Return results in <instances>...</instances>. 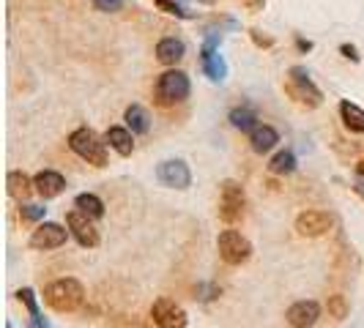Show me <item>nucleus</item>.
<instances>
[{
	"mask_svg": "<svg viewBox=\"0 0 364 328\" xmlns=\"http://www.w3.org/2000/svg\"><path fill=\"white\" fill-rule=\"evenodd\" d=\"M44 301L50 310L60 312V315L77 312L85 301V288L72 276H63V279H55L44 288Z\"/></svg>",
	"mask_w": 364,
	"mask_h": 328,
	"instance_id": "f257e3e1",
	"label": "nucleus"
},
{
	"mask_svg": "<svg viewBox=\"0 0 364 328\" xmlns=\"http://www.w3.org/2000/svg\"><path fill=\"white\" fill-rule=\"evenodd\" d=\"M69 148L93 167H107V143H102V137L88 126L74 129L69 134Z\"/></svg>",
	"mask_w": 364,
	"mask_h": 328,
	"instance_id": "f03ea898",
	"label": "nucleus"
},
{
	"mask_svg": "<svg viewBox=\"0 0 364 328\" xmlns=\"http://www.w3.org/2000/svg\"><path fill=\"white\" fill-rule=\"evenodd\" d=\"M189 91H192L189 77L181 69H167L164 74H159L154 85V99L162 107H173V104H181L183 99H189Z\"/></svg>",
	"mask_w": 364,
	"mask_h": 328,
	"instance_id": "7ed1b4c3",
	"label": "nucleus"
},
{
	"mask_svg": "<svg viewBox=\"0 0 364 328\" xmlns=\"http://www.w3.org/2000/svg\"><path fill=\"white\" fill-rule=\"evenodd\" d=\"M285 93L291 96L293 102H299L301 107L315 109L323 104V93L321 88L310 80V72L304 66H293L288 72V80H285Z\"/></svg>",
	"mask_w": 364,
	"mask_h": 328,
	"instance_id": "20e7f679",
	"label": "nucleus"
},
{
	"mask_svg": "<svg viewBox=\"0 0 364 328\" xmlns=\"http://www.w3.org/2000/svg\"><path fill=\"white\" fill-rule=\"evenodd\" d=\"M247 211V195H244V186L233 178L219 183V219L225 224H236L244 219Z\"/></svg>",
	"mask_w": 364,
	"mask_h": 328,
	"instance_id": "39448f33",
	"label": "nucleus"
},
{
	"mask_svg": "<svg viewBox=\"0 0 364 328\" xmlns=\"http://www.w3.org/2000/svg\"><path fill=\"white\" fill-rule=\"evenodd\" d=\"M219 41H222V33L208 31V33H205V41H203V47H200V66L211 82H225V80H228V63H225V58L219 55Z\"/></svg>",
	"mask_w": 364,
	"mask_h": 328,
	"instance_id": "423d86ee",
	"label": "nucleus"
},
{
	"mask_svg": "<svg viewBox=\"0 0 364 328\" xmlns=\"http://www.w3.org/2000/svg\"><path fill=\"white\" fill-rule=\"evenodd\" d=\"M219 257L228 263V266H241L252 257V244L241 236L238 230H222L217 241Z\"/></svg>",
	"mask_w": 364,
	"mask_h": 328,
	"instance_id": "0eeeda50",
	"label": "nucleus"
},
{
	"mask_svg": "<svg viewBox=\"0 0 364 328\" xmlns=\"http://www.w3.org/2000/svg\"><path fill=\"white\" fill-rule=\"evenodd\" d=\"M66 227H69V233L74 236V241H77L80 246H85V249L99 246V241H102L96 224H93V219L88 217V214H82L80 208L66 214Z\"/></svg>",
	"mask_w": 364,
	"mask_h": 328,
	"instance_id": "6e6552de",
	"label": "nucleus"
},
{
	"mask_svg": "<svg viewBox=\"0 0 364 328\" xmlns=\"http://www.w3.org/2000/svg\"><path fill=\"white\" fill-rule=\"evenodd\" d=\"M151 320L159 328H186V323H189L183 307H178V304L170 301V298H156V301H154V307H151Z\"/></svg>",
	"mask_w": 364,
	"mask_h": 328,
	"instance_id": "1a4fd4ad",
	"label": "nucleus"
},
{
	"mask_svg": "<svg viewBox=\"0 0 364 328\" xmlns=\"http://www.w3.org/2000/svg\"><path fill=\"white\" fill-rule=\"evenodd\" d=\"M66 238H69V230H63L55 222H44V224H38L36 230H33V236H31L28 244L36 252H50V249H60L66 244Z\"/></svg>",
	"mask_w": 364,
	"mask_h": 328,
	"instance_id": "9d476101",
	"label": "nucleus"
},
{
	"mask_svg": "<svg viewBox=\"0 0 364 328\" xmlns=\"http://www.w3.org/2000/svg\"><path fill=\"white\" fill-rule=\"evenodd\" d=\"M156 178L159 183L170 186V189H189L192 186V173H189V164L183 159H167L156 167Z\"/></svg>",
	"mask_w": 364,
	"mask_h": 328,
	"instance_id": "9b49d317",
	"label": "nucleus"
},
{
	"mask_svg": "<svg viewBox=\"0 0 364 328\" xmlns=\"http://www.w3.org/2000/svg\"><path fill=\"white\" fill-rule=\"evenodd\" d=\"M331 224H334V219L326 211H304L296 217V233L304 238H318L328 233Z\"/></svg>",
	"mask_w": 364,
	"mask_h": 328,
	"instance_id": "f8f14e48",
	"label": "nucleus"
},
{
	"mask_svg": "<svg viewBox=\"0 0 364 328\" xmlns=\"http://www.w3.org/2000/svg\"><path fill=\"white\" fill-rule=\"evenodd\" d=\"M285 317H288L291 328H312L321 317V307L315 301H296Z\"/></svg>",
	"mask_w": 364,
	"mask_h": 328,
	"instance_id": "ddd939ff",
	"label": "nucleus"
},
{
	"mask_svg": "<svg viewBox=\"0 0 364 328\" xmlns=\"http://www.w3.org/2000/svg\"><path fill=\"white\" fill-rule=\"evenodd\" d=\"M33 186H36V192L44 200H53L58 195H63L66 178H63L60 173H55V170H41L36 178H33Z\"/></svg>",
	"mask_w": 364,
	"mask_h": 328,
	"instance_id": "4468645a",
	"label": "nucleus"
},
{
	"mask_svg": "<svg viewBox=\"0 0 364 328\" xmlns=\"http://www.w3.org/2000/svg\"><path fill=\"white\" fill-rule=\"evenodd\" d=\"M183 55H186V44H183L181 38L167 36L156 44V60H159L162 66H176V63H181Z\"/></svg>",
	"mask_w": 364,
	"mask_h": 328,
	"instance_id": "2eb2a0df",
	"label": "nucleus"
},
{
	"mask_svg": "<svg viewBox=\"0 0 364 328\" xmlns=\"http://www.w3.org/2000/svg\"><path fill=\"white\" fill-rule=\"evenodd\" d=\"M105 140H107L109 148H112L118 156H132V151H134V131H132V129L109 126L107 134H105Z\"/></svg>",
	"mask_w": 364,
	"mask_h": 328,
	"instance_id": "dca6fc26",
	"label": "nucleus"
},
{
	"mask_svg": "<svg viewBox=\"0 0 364 328\" xmlns=\"http://www.w3.org/2000/svg\"><path fill=\"white\" fill-rule=\"evenodd\" d=\"M277 143H279V134H277V129L274 126H266V124H257V129L250 134V146H252V151L255 153H269V151H274L277 148Z\"/></svg>",
	"mask_w": 364,
	"mask_h": 328,
	"instance_id": "f3484780",
	"label": "nucleus"
},
{
	"mask_svg": "<svg viewBox=\"0 0 364 328\" xmlns=\"http://www.w3.org/2000/svg\"><path fill=\"white\" fill-rule=\"evenodd\" d=\"M17 301H22V304H25V310H28V315H31V323H28L25 328H53L44 317H41V310H38V301H36L33 288H19Z\"/></svg>",
	"mask_w": 364,
	"mask_h": 328,
	"instance_id": "a211bd4d",
	"label": "nucleus"
},
{
	"mask_svg": "<svg viewBox=\"0 0 364 328\" xmlns=\"http://www.w3.org/2000/svg\"><path fill=\"white\" fill-rule=\"evenodd\" d=\"M228 121H230V126L238 129V131H244V134H252V131L257 129V112L252 107H247V104H241V107L230 109Z\"/></svg>",
	"mask_w": 364,
	"mask_h": 328,
	"instance_id": "6ab92c4d",
	"label": "nucleus"
},
{
	"mask_svg": "<svg viewBox=\"0 0 364 328\" xmlns=\"http://www.w3.org/2000/svg\"><path fill=\"white\" fill-rule=\"evenodd\" d=\"M124 121H127V129H132L134 134H148L151 131V115L143 104H132L124 112Z\"/></svg>",
	"mask_w": 364,
	"mask_h": 328,
	"instance_id": "aec40b11",
	"label": "nucleus"
},
{
	"mask_svg": "<svg viewBox=\"0 0 364 328\" xmlns=\"http://www.w3.org/2000/svg\"><path fill=\"white\" fill-rule=\"evenodd\" d=\"M6 183H9V195L19 202L28 200V197H31V192L36 189L33 181H31L25 173H19V170H11V173H9V178H6Z\"/></svg>",
	"mask_w": 364,
	"mask_h": 328,
	"instance_id": "412c9836",
	"label": "nucleus"
},
{
	"mask_svg": "<svg viewBox=\"0 0 364 328\" xmlns=\"http://www.w3.org/2000/svg\"><path fill=\"white\" fill-rule=\"evenodd\" d=\"M340 118H343V124L346 129H350L353 134H364V109L359 104H353V102H340Z\"/></svg>",
	"mask_w": 364,
	"mask_h": 328,
	"instance_id": "4be33fe9",
	"label": "nucleus"
},
{
	"mask_svg": "<svg viewBox=\"0 0 364 328\" xmlns=\"http://www.w3.org/2000/svg\"><path fill=\"white\" fill-rule=\"evenodd\" d=\"M74 208H80L82 214H88L91 219H102L105 217V202L99 200L96 195L85 192V195H77L74 197Z\"/></svg>",
	"mask_w": 364,
	"mask_h": 328,
	"instance_id": "5701e85b",
	"label": "nucleus"
},
{
	"mask_svg": "<svg viewBox=\"0 0 364 328\" xmlns=\"http://www.w3.org/2000/svg\"><path fill=\"white\" fill-rule=\"evenodd\" d=\"M269 170H272L274 175H291V173H296V153L293 151H279L269 162Z\"/></svg>",
	"mask_w": 364,
	"mask_h": 328,
	"instance_id": "b1692460",
	"label": "nucleus"
},
{
	"mask_svg": "<svg viewBox=\"0 0 364 328\" xmlns=\"http://www.w3.org/2000/svg\"><path fill=\"white\" fill-rule=\"evenodd\" d=\"M326 310L331 317H337V320H346L348 317V298L346 295H328V304H326Z\"/></svg>",
	"mask_w": 364,
	"mask_h": 328,
	"instance_id": "393cba45",
	"label": "nucleus"
},
{
	"mask_svg": "<svg viewBox=\"0 0 364 328\" xmlns=\"http://www.w3.org/2000/svg\"><path fill=\"white\" fill-rule=\"evenodd\" d=\"M156 6L162 9L164 14H170V17H178V19H192V17H195L192 11H186L181 3H176V0H156Z\"/></svg>",
	"mask_w": 364,
	"mask_h": 328,
	"instance_id": "a878e982",
	"label": "nucleus"
},
{
	"mask_svg": "<svg viewBox=\"0 0 364 328\" xmlns=\"http://www.w3.org/2000/svg\"><path fill=\"white\" fill-rule=\"evenodd\" d=\"M44 214H47V208H41V205L19 202V217L25 219V222H38V219H44Z\"/></svg>",
	"mask_w": 364,
	"mask_h": 328,
	"instance_id": "bb28decb",
	"label": "nucleus"
},
{
	"mask_svg": "<svg viewBox=\"0 0 364 328\" xmlns=\"http://www.w3.org/2000/svg\"><path fill=\"white\" fill-rule=\"evenodd\" d=\"M91 3L96 6V9H99V11H105V14H112V11H121L127 0H91Z\"/></svg>",
	"mask_w": 364,
	"mask_h": 328,
	"instance_id": "cd10ccee",
	"label": "nucleus"
},
{
	"mask_svg": "<svg viewBox=\"0 0 364 328\" xmlns=\"http://www.w3.org/2000/svg\"><path fill=\"white\" fill-rule=\"evenodd\" d=\"M195 293H198L195 298H200V301H214L222 290H219L217 285H205V282H203V285H198V290H195Z\"/></svg>",
	"mask_w": 364,
	"mask_h": 328,
	"instance_id": "c85d7f7f",
	"label": "nucleus"
},
{
	"mask_svg": "<svg viewBox=\"0 0 364 328\" xmlns=\"http://www.w3.org/2000/svg\"><path fill=\"white\" fill-rule=\"evenodd\" d=\"M340 53L346 55V58H350L353 63H359V60H362V58H359V53H356V47H353V44H343V47H340Z\"/></svg>",
	"mask_w": 364,
	"mask_h": 328,
	"instance_id": "c756f323",
	"label": "nucleus"
},
{
	"mask_svg": "<svg viewBox=\"0 0 364 328\" xmlns=\"http://www.w3.org/2000/svg\"><path fill=\"white\" fill-rule=\"evenodd\" d=\"M250 33H252V38H255V44L257 47H272L274 41L269 36H260V33H257V31H250Z\"/></svg>",
	"mask_w": 364,
	"mask_h": 328,
	"instance_id": "7c9ffc66",
	"label": "nucleus"
},
{
	"mask_svg": "<svg viewBox=\"0 0 364 328\" xmlns=\"http://www.w3.org/2000/svg\"><path fill=\"white\" fill-rule=\"evenodd\" d=\"M296 44H299V50H312V41H304V38H296Z\"/></svg>",
	"mask_w": 364,
	"mask_h": 328,
	"instance_id": "2f4dec72",
	"label": "nucleus"
},
{
	"mask_svg": "<svg viewBox=\"0 0 364 328\" xmlns=\"http://www.w3.org/2000/svg\"><path fill=\"white\" fill-rule=\"evenodd\" d=\"M356 175H362V178H364V159L359 164H356Z\"/></svg>",
	"mask_w": 364,
	"mask_h": 328,
	"instance_id": "473e14b6",
	"label": "nucleus"
},
{
	"mask_svg": "<svg viewBox=\"0 0 364 328\" xmlns=\"http://www.w3.org/2000/svg\"><path fill=\"white\" fill-rule=\"evenodd\" d=\"M200 3H208V6H211V3H217V0H200Z\"/></svg>",
	"mask_w": 364,
	"mask_h": 328,
	"instance_id": "72a5a7b5",
	"label": "nucleus"
},
{
	"mask_svg": "<svg viewBox=\"0 0 364 328\" xmlns=\"http://www.w3.org/2000/svg\"><path fill=\"white\" fill-rule=\"evenodd\" d=\"M6 328H14V326H11V323H6Z\"/></svg>",
	"mask_w": 364,
	"mask_h": 328,
	"instance_id": "f704fd0d",
	"label": "nucleus"
}]
</instances>
